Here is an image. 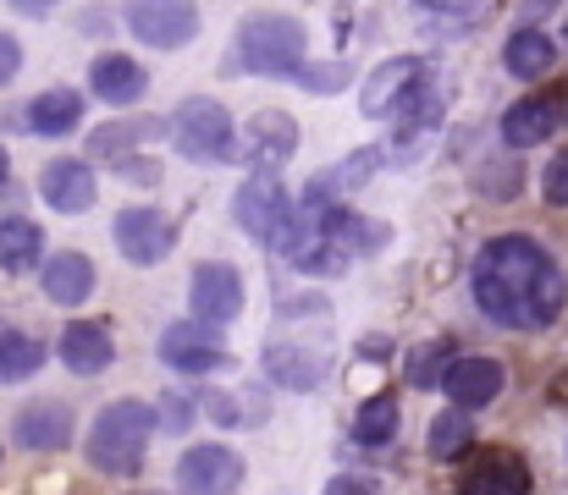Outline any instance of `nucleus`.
I'll list each match as a JSON object with an SVG mask.
<instances>
[{"instance_id": "nucleus-1", "label": "nucleus", "mask_w": 568, "mask_h": 495, "mask_svg": "<svg viewBox=\"0 0 568 495\" xmlns=\"http://www.w3.org/2000/svg\"><path fill=\"white\" fill-rule=\"evenodd\" d=\"M475 303L491 326L508 330H547L568 303L564 265L530 243V237H497L475 254Z\"/></svg>"}, {"instance_id": "nucleus-2", "label": "nucleus", "mask_w": 568, "mask_h": 495, "mask_svg": "<svg viewBox=\"0 0 568 495\" xmlns=\"http://www.w3.org/2000/svg\"><path fill=\"white\" fill-rule=\"evenodd\" d=\"M310 33L287 11H260L237 28V55L221 61V72H254V78H298L304 72Z\"/></svg>"}, {"instance_id": "nucleus-3", "label": "nucleus", "mask_w": 568, "mask_h": 495, "mask_svg": "<svg viewBox=\"0 0 568 495\" xmlns=\"http://www.w3.org/2000/svg\"><path fill=\"white\" fill-rule=\"evenodd\" d=\"M155 424H161L155 408H144L139 396H122V402L100 408V419H94V430H89V463H94L100 474H139Z\"/></svg>"}, {"instance_id": "nucleus-4", "label": "nucleus", "mask_w": 568, "mask_h": 495, "mask_svg": "<svg viewBox=\"0 0 568 495\" xmlns=\"http://www.w3.org/2000/svg\"><path fill=\"white\" fill-rule=\"evenodd\" d=\"M172 144L178 155L193 165H226V161H243V133L232 127V116L204 100V94H189L178 111H172Z\"/></svg>"}, {"instance_id": "nucleus-5", "label": "nucleus", "mask_w": 568, "mask_h": 495, "mask_svg": "<svg viewBox=\"0 0 568 495\" xmlns=\"http://www.w3.org/2000/svg\"><path fill=\"white\" fill-rule=\"evenodd\" d=\"M298 204L287 198V187L276 182V171H254L237 193H232V220L254 237V243H282V231L293 226Z\"/></svg>"}, {"instance_id": "nucleus-6", "label": "nucleus", "mask_w": 568, "mask_h": 495, "mask_svg": "<svg viewBox=\"0 0 568 495\" xmlns=\"http://www.w3.org/2000/svg\"><path fill=\"white\" fill-rule=\"evenodd\" d=\"M122 22L150 50H183L199 33V6L193 0H128Z\"/></svg>"}, {"instance_id": "nucleus-7", "label": "nucleus", "mask_w": 568, "mask_h": 495, "mask_svg": "<svg viewBox=\"0 0 568 495\" xmlns=\"http://www.w3.org/2000/svg\"><path fill=\"white\" fill-rule=\"evenodd\" d=\"M111 237H116V248H122V259L128 265H161L172 248H178V226L161 215V209H150V204H133V209H122L116 215V226H111Z\"/></svg>"}, {"instance_id": "nucleus-8", "label": "nucleus", "mask_w": 568, "mask_h": 495, "mask_svg": "<svg viewBox=\"0 0 568 495\" xmlns=\"http://www.w3.org/2000/svg\"><path fill=\"white\" fill-rule=\"evenodd\" d=\"M189 303H193V320L204 326H232L243 314V276L237 265H221V259H204L193 270V287H189Z\"/></svg>"}, {"instance_id": "nucleus-9", "label": "nucleus", "mask_w": 568, "mask_h": 495, "mask_svg": "<svg viewBox=\"0 0 568 495\" xmlns=\"http://www.w3.org/2000/svg\"><path fill=\"white\" fill-rule=\"evenodd\" d=\"M178 485L183 495H232L243 485V457L226 452V446H189L178 457Z\"/></svg>"}, {"instance_id": "nucleus-10", "label": "nucleus", "mask_w": 568, "mask_h": 495, "mask_svg": "<svg viewBox=\"0 0 568 495\" xmlns=\"http://www.w3.org/2000/svg\"><path fill=\"white\" fill-rule=\"evenodd\" d=\"M161 363H172L178 374H215V369H226L232 358L221 352L215 326H204V320H183V326H172L166 336H161Z\"/></svg>"}, {"instance_id": "nucleus-11", "label": "nucleus", "mask_w": 568, "mask_h": 495, "mask_svg": "<svg viewBox=\"0 0 568 495\" xmlns=\"http://www.w3.org/2000/svg\"><path fill=\"white\" fill-rule=\"evenodd\" d=\"M419 83H425V61H419V55H392V61H381L376 72L365 78V89H359V111L381 122V116H392Z\"/></svg>"}, {"instance_id": "nucleus-12", "label": "nucleus", "mask_w": 568, "mask_h": 495, "mask_svg": "<svg viewBox=\"0 0 568 495\" xmlns=\"http://www.w3.org/2000/svg\"><path fill=\"white\" fill-rule=\"evenodd\" d=\"M298 155V122L287 111H254L243 127V161L260 171H276Z\"/></svg>"}, {"instance_id": "nucleus-13", "label": "nucleus", "mask_w": 568, "mask_h": 495, "mask_svg": "<svg viewBox=\"0 0 568 495\" xmlns=\"http://www.w3.org/2000/svg\"><path fill=\"white\" fill-rule=\"evenodd\" d=\"M89 89H94V100L128 111V105L144 100L150 78H144V66H139L133 55H122V50H100V55L89 61Z\"/></svg>"}, {"instance_id": "nucleus-14", "label": "nucleus", "mask_w": 568, "mask_h": 495, "mask_svg": "<svg viewBox=\"0 0 568 495\" xmlns=\"http://www.w3.org/2000/svg\"><path fill=\"white\" fill-rule=\"evenodd\" d=\"M11 441L22 452H67L72 446V408L67 402H28L11 419Z\"/></svg>"}, {"instance_id": "nucleus-15", "label": "nucleus", "mask_w": 568, "mask_h": 495, "mask_svg": "<svg viewBox=\"0 0 568 495\" xmlns=\"http://www.w3.org/2000/svg\"><path fill=\"white\" fill-rule=\"evenodd\" d=\"M172 133V122L161 116H122V122H105L89 133V155L94 161H128V155H144L150 144H161Z\"/></svg>"}, {"instance_id": "nucleus-16", "label": "nucleus", "mask_w": 568, "mask_h": 495, "mask_svg": "<svg viewBox=\"0 0 568 495\" xmlns=\"http://www.w3.org/2000/svg\"><path fill=\"white\" fill-rule=\"evenodd\" d=\"M397 111H403V122H397V138H392L397 149H392L386 161H414V155L425 149V138L436 133V122H442L447 100H442V89H436V83H419V89H414V94H408Z\"/></svg>"}, {"instance_id": "nucleus-17", "label": "nucleus", "mask_w": 568, "mask_h": 495, "mask_svg": "<svg viewBox=\"0 0 568 495\" xmlns=\"http://www.w3.org/2000/svg\"><path fill=\"white\" fill-rule=\"evenodd\" d=\"M458 495H530V468H525V457L497 446V452H486L464 468Z\"/></svg>"}, {"instance_id": "nucleus-18", "label": "nucleus", "mask_w": 568, "mask_h": 495, "mask_svg": "<svg viewBox=\"0 0 568 495\" xmlns=\"http://www.w3.org/2000/svg\"><path fill=\"white\" fill-rule=\"evenodd\" d=\"M39 198L55 215H83L94 204V171H89V161H50L39 171Z\"/></svg>"}, {"instance_id": "nucleus-19", "label": "nucleus", "mask_w": 568, "mask_h": 495, "mask_svg": "<svg viewBox=\"0 0 568 495\" xmlns=\"http://www.w3.org/2000/svg\"><path fill=\"white\" fill-rule=\"evenodd\" d=\"M61 363H67L72 374H105V369L116 363L111 330L100 326V320H72V326L61 330Z\"/></svg>"}, {"instance_id": "nucleus-20", "label": "nucleus", "mask_w": 568, "mask_h": 495, "mask_svg": "<svg viewBox=\"0 0 568 495\" xmlns=\"http://www.w3.org/2000/svg\"><path fill=\"white\" fill-rule=\"evenodd\" d=\"M265 374L282 391H315L326 380V358L315 347H298V341H271L265 347Z\"/></svg>"}, {"instance_id": "nucleus-21", "label": "nucleus", "mask_w": 568, "mask_h": 495, "mask_svg": "<svg viewBox=\"0 0 568 495\" xmlns=\"http://www.w3.org/2000/svg\"><path fill=\"white\" fill-rule=\"evenodd\" d=\"M39 287H44V298L55 303V309H78L89 292H94V265H89V254H55V259H44V276H39Z\"/></svg>"}, {"instance_id": "nucleus-22", "label": "nucleus", "mask_w": 568, "mask_h": 495, "mask_svg": "<svg viewBox=\"0 0 568 495\" xmlns=\"http://www.w3.org/2000/svg\"><path fill=\"white\" fill-rule=\"evenodd\" d=\"M503 380H508V374H503L497 358H458L453 374H447V402L464 408V413H469V408H486V402L503 391Z\"/></svg>"}, {"instance_id": "nucleus-23", "label": "nucleus", "mask_w": 568, "mask_h": 495, "mask_svg": "<svg viewBox=\"0 0 568 495\" xmlns=\"http://www.w3.org/2000/svg\"><path fill=\"white\" fill-rule=\"evenodd\" d=\"M558 133V105L552 100H519V105H508V116H503V144L508 149H536V144H547Z\"/></svg>"}, {"instance_id": "nucleus-24", "label": "nucleus", "mask_w": 568, "mask_h": 495, "mask_svg": "<svg viewBox=\"0 0 568 495\" xmlns=\"http://www.w3.org/2000/svg\"><path fill=\"white\" fill-rule=\"evenodd\" d=\"M83 122V94L78 89H50V94H39L33 105H28V127L39 133V138H61V133H72Z\"/></svg>"}, {"instance_id": "nucleus-25", "label": "nucleus", "mask_w": 568, "mask_h": 495, "mask_svg": "<svg viewBox=\"0 0 568 495\" xmlns=\"http://www.w3.org/2000/svg\"><path fill=\"white\" fill-rule=\"evenodd\" d=\"M552 61H558V50H552V39L541 33V28H519L508 44H503V66L514 72V78H547L552 72Z\"/></svg>"}, {"instance_id": "nucleus-26", "label": "nucleus", "mask_w": 568, "mask_h": 495, "mask_svg": "<svg viewBox=\"0 0 568 495\" xmlns=\"http://www.w3.org/2000/svg\"><path fill=\"white\" fill-rule=\"evenodd\" d=\"M386 161L381 149H359V155H348V161H337L332 171H321L315 182H310V193L315 198H337L343 204V193H354V187H365L371 176H376V165Z\"/></svg>"}, {"instance_id": "nucleus-27", "label": "nucleus", "mask_w": 568, "mask_h": 495, "mask_svg": "<svg viewBox=\"0 0 568 495\" xmlns=\"http://www.w3.org/2000/svg\"><path fill=\"white\" fill-rule=\"evenodd\" d=\"M39 248H44V231L33 220H22V215L0 220V270H11V276L33 270L39 265Z\"/></svg>"}, {"instance_id": "nucleus-28", "label": "nucleus", "mask_w": 568, "mask_h": 495, "mask_svg": "<svg viewBox=\"0 0 568 495\" xmlns=\"http://www.w3.org/2000/svg\"><path fill=\"white\" fill-rule=\"evenodd\" d=\"M39 369H44V341L11 330V336L0 341V385H22V380H33Z\"/></svg>"}, {"instance_id": "nucleus-29", "label": "nucleus", "mask_w": 568, "mask_h": 495, "mask_svg": "<svg viewBox=\"0 0 568 495\" xmlns=\"http://www.w3.org/2000/svg\"><path fill=\"white\" fill-rule=\"evenodd\" d=\"M453 347L447 341H430V347H414L408 352V385L414 391H430V385H447V374H453Z\"/></svg>"}, {"instance_id": "nucleus-30", "label": "nucleus", "mask_w": 568, "mask_h": 495, "mask_svg": "<svg viewBox=\"0 0 568 495\" xmlns=\"http://www.w3.org/2000/svg\"><path fill=\"white\" fill-rule=\"evenodd\" d=\"M354 435H359L365 446H386V441L397 435V402H392V396H371V402L359 408V419H354Z\"/></svg>"}, {"instance_id": "nucleus-31", "label": "nucleus", "mask_w": 568, "mask_h": 495, "mask_svg": "<svg viewBox=\"0 0 568 495\" xmlns=\"http://www.w3.org/2000/svg\"><path fill=\"white\" fill-rule=\"evenodd\" d=\"M464 446H469V413L453 408V413H442L430 424V457H458Z\"/></svg>"}, {"instance_id": "nucleus-32", "label": "nucleus", "mask_w": 568, "mask_h": 495, "mask_svg": "<svg viewBox=\"0 0 568 495\" xmlns=\"http://www.w3.org/2000/svg\"><path fill=\"white\" fill-rule=\"evenodd\" d=\"M414 11L430 22V28H469L480 17V0H414Z\"/></svg>"}, {"instance_id": "nucleus-33", "label": "nucleus", "mask_w": 568, "mask_h": 495, "mask_svg": "<svg viewBox=\"0 0 568 495\" xmlns=\"http://www.w3.org/2000/svg\"><path fill=\"white\" fill-rule=\"evenodd\" d=\"M519 182H525L519 161H486V165H475V187H480L486 198H514V193H519Z\"/></svg>"}, {"instance_id": "nucleus-34", "label": "nucleus", "mask_w": 568, "mask_h": 495, "mask_svg": "<svg viewBox=\"0 0 568 495\" xmlns=\"http://www.w3.org/2000/svg\"><path fill=\"white\" fill-rule=\"evenodd\" d=\"M348 78H354L348 61H321V66H304V72H298V83H304L310 94H337V89H348Z\"/></svg>"}, {"instance_id": "nucleus-35", "label": "nucleus", "mask_w": 568, "mask_h": 495, "mask_svg": "<svg viewBox=\"0 0 568 495\" xmlns=\"http://www.w3.org/2000/svg\"><path fill=\"white\" fill-rule=\"evenodd\" d=\"M348 243H354V254H376L386 248V237H392V226H381V220H359V215H348Z\"/></svg>"}, {"instance_id": "nucleus-36", "label": "nucleus", "mask_w": 568, "mask_h": 495, "mask_svg": "<svg viewBox=\"0 0 568 495\" xmlns=\"http://www.w3.org/2000/svg\"><path fill=\"white\" fill-rule=\"evenodd\" d=\"M116 176L128 187H155L161 182V161L155 155H128V161H116Z\"/></svg>"}, {"instance_id": "nucleus-37", "label": "nucleus", "mask_w": 568, "mask_h": 495, "mask_svg": "<svg viewBox=\"0 0 568 495\" xmlns=\"http://www.w3.org/2000/svg\"><path fill=\"white\" fill-rule=\"evenodd\" d=\"M541 193H547V204L568 209V149H564V155H552L547 176H541Z\"/></svg>"}, {"instance_id": "nucleus-38", "label": "nucleus", "mask_w": 568, "mask_h": 495, "mask_svg": "<svg viewBox=\"0 0 568 495\" xmlns=\"http://www.w3.org/2000/svg\"><path fill=\"white\" fill-rule=\"evenodd\" d=\"M17 72H22V44H17V39L0 28V89H6Z\"/></svg>"}, {"instance_id": "nucleus-39", "label": "nucleus", "mask_w": 568, "mask_h": 495, "mask_svg": "<svg viewBox=\"0 0 568 495\" xmlns=\"http://www.w3.org/2000/svg\"><path fill=\"white\" fill-rule=\"evenodd\" d=\"M161 408H166V413H161V424H166V430H189L193 408L183 402V396H161Z\"/></svg>"}, {"instance_id": "nucleus-40", "label": "nucleus", "mask_w": 568, "mask_h": 495, "mask_svg": "<svg viewBox=\"0 0 568 495\" xmlns=\"http://www.w3.org/2000/svg\"><path fill=\"white\" fill-rule=\"evenodd\" d=\"M204 408H210V419H215V424H237V408H232V396H226V391H210V396H204Z\"/></svg>"}, {"instance_id": "nucleus-41", "label": "nucleus", "mask_w": 568, "mask_h": 495, "mask_svg": "<svg viewBox=\"0 0 568 495\" xmlns=\"http://www.w3.org/2000/svg\"><path fill=\"white\" fill-rule=\"evenodd\" d=\"M326 495H371V485H365V479H354V474H337V479L326 485Z\"/></svg>"}, {"instance_id": "nucleus-42", "label": "nucleus", "mask_w": 568, "mask_h": 495, "mask_svg": "<svg viewBox=\"0 0 568 495\" xmlns=\"http://www.w3.org/2000/svg\"><path fill=\"white\" fill-rule=\"evenodd\" d=\"M6 6H11V11H28V17H44L55 0H6Z\"/></svg>"}, {"instance_id": "nucleus-43", "label": "nucleus", "mask_w": 568, "mask_h": 495, "mask_svg": "<svg viewBox=\"0 0 568 495\" xmlns=\"http://www.w3.org/2000/svg\"><path fill=\"white\" fill-rule=\"evenodd\" d=\"M365 352H371V358H386L392 341H386V336H371V341H359V358H365Z\"/></svg>"}, {"instance_id": "nucleus-44", "label": "nucleus", "mask_w": 568, "mask_h": 495, "mask_svg": "<svg viewBox=\"0 0 568 495\" xmlns=\"http://www.w3.org/2000/svg\"><path fill=\"white\" fill-rule=\"evenodd\" d=\"M547 6H552V0H525V11H547Z\"/></svg>"}, {"instance_id": "nucleus-45", "label": "nucleus", "mask_w": 568, "mask_h": 495, "mask_svg": "<svg viewBox=\"0 0 568 495\" xmlns=\"http://www.w3.org/2000/svg\"><path fill=\"white\" fill-rule=\"evenodd\" d=\"M0 187H6V149H0Z\"/></svg>"}, {"instance_id": "nucleus-46", "label": "nucleus", "mask_w": 568, "mask_h": 495, "mask_svg": "<svg viewBox=\"0 0 568 495\" xmlns=\"http://www.w3.org/2000/svg\"><path fill=\"white\" fill-rule=\"evenodd\" d=\"M6 336H11V320H0V341H6Z\"/></svg>"}]
</instances>
